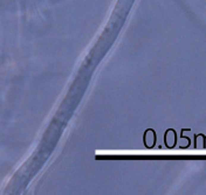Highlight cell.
<instances>
[{
    "mask_svg": "<svg viewBox=\"0 0 206 195\" xmlns=\"http://www.w3.org/2000/svg\"><path fill=\"white\" fill-rule=\"evenodd\" d=\"M204 140H205V137L203 136V135L197 136L196 137V146L199 147V148L205 147V143H204Z\"/></svg>",
    "mask_w": 206,
    "mask_h": 195,
    "instance_id": "cell-3",
    "label": "cell"
},
{
    "mask_svg": "<svg viewBox=\"0 0 206 195\" xmlns=\"http://www.w3.org/2000/svg\"><path fill=\"white\" fill-rule=\"evenodd\" d=\"M205 147H206V138H205Z\"/></svg>",
    "mask_w": 206,
    "mask_h": 195,
    "instance_id": "cell-5",
    "label": "cell"
},
{
    "mask_svg": "<svg viewBox=\"0 0 206 195\" xmlns=\"http://www.w3.org/2000/svg\"><path fill=\"white\" fill-rule=\"evenodd\" d=\"M164 140H165V145L168 147H170V148L174 147V145L177 143V135H176V132H174L173 129H169L168 131L165 132Z\"/></svg>",
    "mask_w": 206,
    "mask_h": 195,
    "instance_id": "cell-1",
    "label": "cell"
},
{
    "mask_svg": "<svg viewBox=\"0 0 206 195\" xmlns=\"http://www.w3.org/2000/svg\"><path fill=\"white\" fill-rule=\"evenodd\" d=\"M179 146L182 148H185L187 146H190V139L186 137L182 136V138H179Z\"/></svg>",
    "mask_w": 206,
    "mask_h": 195,
    "instance_id": "cell-4",
    "label": "cell"
},
{
    "mask_svg": "<svg viewBox=\"0 0 206 195\" xmlns=\"http://www.w3.org/2000/svg\"><path fill=\"white\" fill-rule=\"evenodd\" d=\"M144 144L147 147H153L155 146V143H156V133L152 129H148L144 133Z\"/></svg>",
    "mask_w": 206,
    "mask_h": 195,
    "instance_id": "cell-2",
    "label": "cell"
}]
</instances>
